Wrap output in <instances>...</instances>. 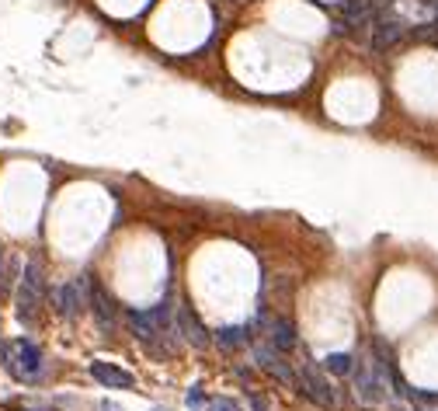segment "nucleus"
Segmentation results:
<instances>
[{"mask_svg":"<svg viewBox=\"0 0 438 411\" xmlns=\"http://www.w3.org/2000/svg\"><path fill=\"white\" fill-rule=\"evenodd\" d=\"M42 300H46V279H42V269L35 262L25 265V276H21V286H18V321L21 324H35L39 321V310H42Z\"/></svg>","mask_w":438,"mask_h":411,"instance_id":"obj_1","label":"nucleus"},{"mask_svg":"<svg viewBox=\"0 0 438 411\" xmlns=\"http://www.w3.org/2000/svg\"><path fill=\"white\" fill-rule=\"evenodd\" d=\"M4 362H7V369H11L18 380H35V376L42 373V352H39V345L28 342V338H18L14 345H7V349H4Z\"/></svg>","mask_w":438,"mask_h":411,"instance_id":"obj_2","label":"nucleus"},{"mask_svg":"<svg viewBox=\"0 0 438 411\" xmlns=\"http://www.w3.org/2000/svg\"><path fill=\"white\" fill-rule=\"evenodd\" d=\"M53 300H56V310H59V317L73 321V317L84 310V303H87V276H84V279H70V283L56 286Z\"/></svg>","mask_w":438,"mask_h":411,"instance_id":"obj_3","label":"nucleus"},{"mask_svg":"<svg viewBox=\"0 0 438 411\" xmlns=\"http://www.w3.org/2000/svg\"><path fill=\"white\" fill-rule=\"evenodd\" d=\"M296 387H299V391H303L313 405H320V408H334V405H337L334 387H330L327 380H324V376H320L310 362H303V366H299V384H296Z\"/></svg>","mask_w":438,"mask_h":411,"instance_id":"obj_4","label":"nucleus"},{"mask_svg":"<svg viewBox=\"0 0 438 411\" xmlns=\"http://www.w3.org/2000/svg\"><path fill=\"white\" fill-rule=\"evenodd\" d=\"M174 328L181 331V338L188 342V345H195V349H209V331L202 328V321H199V314L192 310V307H177L174 310Z\"/></svg>","mask_w":438,"mask_h":411,"instance_id":"obj_5","label":"nucleus"},{"mask_svg":"<svg viewBox=\"0 0 438 411\" xmlns=\"http://www.w3.org/2000/svg\"><path fill=\"white\" fill-rule=\"evenodd\" d=\"M254 359L261 362V369L265 373H272L278 384H285V387H296V376H292V369H289V362L282 359V352L275 349V345H258V352Z\"/></svg>","mask_w":438,"mask_h":411,"instance_id":"obj_6","label":"nucleus"},{"mask_svg":"<svg viewBox=\"0 0 438 411\" xmlns=\"http://www.w3.org/2000/svg\"><path fill=\"white\" fill-rule=\"evenodd\" d=\"M87 293H91V310H94L101 331H115V303H111V296L105 293V286L94 283V279H87Z\"/></svg>","mask_w":438,"mask_h":411,"instance_id":"obj_7","label":"nucleus"},{"mask_svg":"<svg viewBox=\"0 0 438 411\" xmlns=\"http://www.w3.org/2000/svg\"><path fill=\"white\" fill-rule=\"evenodd\" d=\"M91 376H94L98 384H105V387H132V384H136L132 373H125V369H118V366H111V362H91Z\"/></svg>","mask_w":438,"mask_h":411,"instance_id":"obj_8","label":"nucleus"},{"mask_svg":"<svg viewBox=\"0 0 438 411\" xmlns=\"http://www.w3.org/2000/svg\"><path fill=\"white\" fill-rule=\"evenodd\" d=\"M268 338H272V345L278 352H292L296 349V324L289 317H275L268 324Z\"/></svg>","mask_w":438,"mask_h":411,"instance_id":"obj_9","label":"nucleus"},{"mask_svg":"<svg viewBox=\"0 0 438 411\" xmlns=\"http://www.w3.org/2000/svg\"><path fill=\"white\" fill-rule=\"evenodd\" d=\"M400 35H403V28H400L396 21H386V25H380V28H376L373 49H376V53H383V49H389V46H393V42H396Z\"/></svg>","mask_w":438,"mask_h":411,"instance_id":"obj_10","label":"nucleus"},{"mask_svg":"<svg viewBox=\"0 0 438 411\" xmlns=\"http://www.w3.org/2000/svg\"><path fill=\"white\" fill-rule=\"evenodd\" d=\"M216 342L223 349H240V345H247V328H223L216 331Z\"/></svg>","mask_w":438,"mask_h":411,"instance_id":"obj_11","label":"nucleus"},{"mask_svg":"<svg viewBox=\"0 0 438 411\" xmlns=\"http://www.w3.org/2000/svg\"><path fill=\"white\" fill-rule=\"evenodd\" d=\"M324 369L327 373H351V355L348 352H334L324 359Z\"/></svg>","mask_w":438,"mask_h":411,"instance_id":"obj_12","label":"nucleus"},{"mask_svg":"<svg viewBox=\"0 0 438 411\" xmlns=\"http://www.w3.org/2000/svg\"><path fill=\"white\" fill-rule=\"evenodd\" d=\"M202 401H206V398H202V391H199V387H192V391H188V398H184V405H188V408H202Z\"/></svg>","mask_w":438,"mask_h":411,"instance_id":"obj_13","label":"nucleus"},{"mask_svg":"<svg viewBox=\"0 0 438 411\" xmlns=\"http://www.w3.org/2000/svg\"><path fill=\"white\" fill-rule=\"evenodd\" d=\"M209 411H240V408H237L233 401H226V398H223V401H213V405H209Z\"/></svg>","mask_w":438,"mask_h":411,"instance_id":"obj_14","label":"nucleus"},{"mask_svg":"<svg viewBox=\"0 0 438 411\" xmlns=\"http://www.w3.org/2000/svg\"><path fill=\"white\" fill-rule=\"evenodd\" d=\"M101 411H122V408H118V405H108V401H105V405H101Z\"/></svg>","mask_w":438,"mask_h":411,"instance_id":"obj_15","label":"nucleus"},{"mask_svg":"<svg viewBox=\"0 0 438 411\" xmlns=\"http://www.w3.org/2000/svg\"><path fill=\"white\" fill-rule=\"evenodd\" d=\"M157 411H161V408H157Z\"/></svg>","mask_w":438,"mask_h":411,"instance_id":"obj_16","label":"nucleus"}]
</instances>
